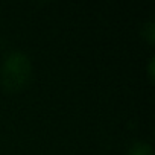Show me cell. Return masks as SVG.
<instances>
[{"label": "cell", "mask_w": 155, "mask_h": 155, "mask_svg": "<svg viewBox=\"0 0 155 155\" xmlns=\"http://www.w3.org/2000/svg\"><path fill=\"white\" fill-rule=\"evenodd\" d=\"M128 155H153V149L146 141H137L129 147Z\"/></svg>", "instance_id": "7a4b0ae2"}, {"label": "cell", "mask_w": 155, "mask_h": 155, "mask_svg": "<svg viewBox=\"0 0 155 155\" xmlns=\"http://www.w3.org/2000/svg\"><path fill=\"white\" fill-rule=\"evenodd\" d=\"M32 76L31 58L23 52H11L5 56L0 67V82L8 91H18L25 88Z\"/></svg>", "instance_id": "6da1fadb"}, {"label": "cell", "mask_w": 155, "mask_h": 155, "mask_svg": "<svg viewBox=\"0 0 155 155\" xmlns=\"http://www.w3.org/2000/svg\"><path fill=\"white\" fill-rule=\"evenodd\" d=\"M144 28L147 29V32L144 34V35H146L144 38H146V40H147V41H149V43L152 44V43H153V35H155V31H153V25H152V23H146V26H144Z\"/></svg>", "instance_id": "3957f363"}, {"label": "cell", "mask_w": 155, "mask_h": 155, "mask_svg": "<svg viewBox=\"0 0 155 155\" xmlns=\"http://www.w3.org/2000/svg\"><path fill=\"white\" fill-rule=\"evenodd\" d=\"M149 76H150V79L153 78V58L149 59Z\"/></svg>", "instance_id": "277c9868"}]
</instances>
